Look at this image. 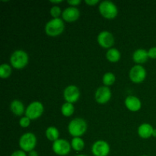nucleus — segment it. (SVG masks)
I'll return each mask as SVG.
<instances>
[{
    "mask_svg": "<svg viewBox=\"0 0 156 156\" xmlns=\"http://www.w3.org/2000/svg\"><path fill=\"white\" fill-rule=\"evenodd\" d=\"M68 132L72 136L82 137L88 129V124L84 119L76 117L73 119L68 124Z\"/></svg>",
    "mask_w": 156,
    "mask_h": 156,
    "instance_id": "obj_1",
    "label": "nucleus"
},
{
    "mask_svg": "<svg viewBox=\"0 0 156 156\" xmlns=\"http://www.w3.org/2000/svg\"><path fill=\"white\" fill-rule=\"evenodd\" d=\"M65 30V23L61 18H52L47 21L45 25V33L47 36L56 37L63 33Z\"/></svg>",
    "mask_w": 156,
    "mask_h": 156,
    "instance_id": "obj_2",
    "label": "nucleus"
},
{
    "mask_svg": "<svg viewBox=\"0 0 156 156\" xmlns=\"http://www.w3.org/2000/svg\"><path fill=\"white\" fill-rule=\"evenodd\" d=\"M9 61H10V64L12 68L15 69H23L28 64V54L24 50H15L11 54Z\"/></svg>",
    "mask_w": 156,
    "mask_h": 156,
    "instance_id": "obj_3",
    "label": "nucleus"
},
{
    "mask_svg": "<svg viewBox=\"0 0 156 156\" xmlns=\"http://www.w3.org/2000/svg\"><path fill=\"white\" fill-rule=\"evenodd\" d=\"M98 10L101 15L108 20H113L118 15L117 6L113 2L105 0L99 3Z\"/></svg>",
    "mask_w": 156,
    "mask_h": 156,
    "instance_id": "obj_4",
    "label": "nucleus"
},
{
    "mask_svg": "<svg viewBox=\"0 0 156 156\" xmlns=\"http://www.w3.org/2000/svg\"><path fill=\"white\" fill-rule=\"evenodd\" d=\"M37 137L33 133H25L22 134L18 140V145L20 149L25 152H30V151L34 150L37 146Z\"/></svg>",
    "mask_w": 156,
    "mask_h": 156,
    "instance_id": "obj_5",
    "label": "nucleus"
},
{
    "mask_svg": "<svg viewBox=\"0 0 156 156\" xmlns=\"http://www.w3.org/2000/svg\"><path fill=\"white\" fill-rule=\"evenodd\" d=\"M44 107L41 101H35L29 104L28 106L26 108L24 116L28 117L31 120H37L40 118L44 114Z\"/></svg>",
    "mask_w": 156,
    "mask_h": 156,
    "instance_id": "obj_6",
    "label": "nucleus"
},
{
    "mask_svg": "<svg viewBox=\"0 0 156 156\" xmlns=\"http://www.w3.org/2000/svg\"><path fill=\"white\" fill-rule=\"evenodd\" d=\"M72 149L71 143L65 139H60L53 142L52 145V150L56 155L59 156H66L70 153Z\"/></svg>",
    "mask_w": 156,
    "mask_h": 156,
    "instance_id": "obj_7",
    "label": "nucleus"
},
{
    "mask_svg": "<svg viewBox=\"0 0 156 156\" xmlns=\"http://www.w3.org/2000/svg\"><path fill=\"white\" fill-rule=\"evenodd\" d=\"M147 76V73L142 65H135L129 70V77L131 82L135 84H140L144 82Z\"/></svg>",
    "mask_w": 156,
    "mask_h": 156,
    "instance_id": "obj_8",
    "label": "nucleus"
},
{
    "mask_svg": "<svg viewBox=\"0 0 156 156\" xmlns=\"http://www.w3.org/2000/svg\"><path fill=\"white\" fill-rule=\"evenodd\" d=\"M91 153L94 156H108L111 152V146L105 140H97L91 148Z\"/></svg>",
    "mask_w": 156,
    "mask_h": 156,
    "instance_id": "obj_9",
    "label": "nucleus"
},
{
    "mask_svg": "<svg viewBox=\"0 0 156 156\" xmlns=\"http://www.w3.org/2000/svg\"><path fill=\"white\" fill-rule=\"evenodd\" d=\"M97 41L99 46L101 47L102 48L109 50V49L112 48V47L114 46L115 39H114V35L111 32L108 31V30H103L98 35Z\"/></svg>",
    "mask_w": 156,
    "mask_h": 156,
    "instance_id": "obj_10",
    "label": "nucleus"
},
{
    "mask_svg": "<svg viewBox=\"0 0 156 156\" xmlns=\"http://www.w3.org/2000/svg\"><path fill=\"white\" fill-rule=\"evenodd\" d=\"M112 93L109 87L101 86L96 90L94 93V99L95 101L99 105H105L108 103L111 98Z\"/></svg>",
    "mask_w": 156,
    "mask_h": 156,
    "instance_id": "obj_11",
    "label": "nucleus"
},
{
    "mask_svg": "<svg viewBox=\"0 0 156 156\" xmlns=\"http://www.w3.org/2000/svg\"><path fill=\"white\" fill-rule=\"evenodd\" d=\"M80 91L76 85H68L63 91V98L66 102L74 104L79 101L80 98Z\"/></svg>",
    "mask_w": 156,
    "mask_h": 156,
    "instance_id": "obj_12",
    "label": "nucleus"
},
{
    "mask_svg": "<svg viewBox=\"0 0 156 156\" xmlns=\"http://www.w3.org/2000/svg\"><path fill=\"white\" fill-rule=\"evenodd\" d=\"M80 17V11L77 7L69 6L62 11V19L66 22H75Z\"/></svg>",
    "mask_w": 156,
    "mask_h": 156,
    "instance_id": "obj_13",
    "label": "nucleus"
},
{
    "mask_svg": "<svg viewBox=\"0 0 156 156\" xmlns=\"http://www.w3.org/2000/svg\"><path fill=\"white\" fill-rule=\"evenodd\" d=\"M124 105L131 112H137L142 108V102L140 99L134 95H128L125 99Z\"/></svg>",
    "mask_w": 156,
    "mask_h": 156,
    "instance_id": "obj_14",
    "label": "nucleus"
},
{
    "mask_svg": "<svg viewBox=\"0 0 156 156\" xmlns=\"http://www.w3.org/2000/svg\"><path fill=\"white\" fill-rule=\"evenodd\" d=\"M133 60L136 65H142L145 63L149 59V55H148V50L145 49L140 48L137 49L133 53Z\"/></svg>",
    "mask_w": 156,
    "mask_h": 156,
    "instance_id": "obj_15",
    "label": "nucleus"
},
{
    "mask_svg": "<svg viewBox=\"0 0 156 156\" xmlns=\"http://www.w3.org/2000/svg\"><path fill=\"white\" fill-rule=\"evenodd\" d=\"M154 127L148 123H142L137 129V133L139 136L142 139H149L152 136V133H153Z\"/></svg>",
    "mask_w": 156,
    "mask_h": 156,
    "instance_id": "obj_16",
    "label": "nucleus"
},
{
    "mask_svg": "<svg viewBox=\"0 0 156 156\" xmlns=\"http://www.w3.org/2000/svg\"><path fill=\"white\" fill-rule=\"evenodd\" d=\"M10 110L14 115L20 117L25 114L26 108H24L22 101L19 100H14L10 104Z\"/></svg>",
    "mask_w": 156,
    "mask_h": 156,
    "instance_id": "obj_17",
    "label": "nucleus"
},
{
    "mask_svg": "<svg viewBox=\"0 0 156 156\" xmlns=\"http://www.w3.org/2000/svg\"><path fill=\"white\" fill-rule=\"evenodd\" d=\"M120 58H121V54H120V52L117 48L112 47V48L109 49L107 51L106 59H108V62L115 63V62L120 61Z\"/></svg>",
    "mask_w": 156,
    "mask_h": 156,
    "instance_id": "obj_18",
    "label": "nucleus"
},
{
    "mask_svg": "<svg viewBox=\"0 0 156 156\" xmlns=\"http://www.w3.org/2000/svg\"><path fill=\"white\" fill-rule=\"evenodd\" d=\"M45 136L48 140L51 142H55L59 139V129L56 126H49L45 131Z\"/></svg>",
    "mask_w": 156,
    "mask_h": 156,
    "instance_id": "obj_19",
    "label": "nucleus"
},
{
    "mask_svg": "<svg viewBox=\"0 0 156 156\" xmlns=\"http://www.w3.org/2000/svg\"><path fill=\"white\" fill-rule=\"evenodd\" d=\"M72 149L76 152H81L84 149L85 146V141L82 137H74L71 140Z\"/></svg>",
    "mask_w": 156,
    "mask_h": 156,
    "instance_id": "obj_20",
    "label": "nucleus"
},
{
    "mask_svg": "<svg viewBox=\"0 0 156 156\" xmlns=\"http://www.w3.org/2000/svg\"><path fill=\"white\" fill-rule=\"evenodd\" d=\"M75 112V107L73 104L65 102L61 107V113L64 117H71Z\"/></svg>",
    "mask_w": 156,
    "mask_h": 156,
    "instance_id": "obj_21",
    "label": "nucleus"
},
{
    "mask_svg": "<svg viewBox=\"0 0 156 156\" xmlns=\"http://www.w3.org/2000/svg\"><path fill=\"white\" fill-rule=\"evenodd\" d=\"M116 82V76L111 72H108L105 73V75L102 77V82L104 85L107 87H110L114 85Z\"/></svg>",
    "mask_w": 156,
    "mask_h": 156,
    "instance_id": "obj_22",
    "label": "nucleus"
},
{
    "mask_svg": "<svg viewBox=\"0 0 156 156\" xmlns=\"http://www.w3.org/2000/svg\"><path fill=\"white\" fill-rule=\"evenodd\" d=\"M12 73V66L7 63H3L0 66V77L2 79H8Z\"/></svg>",
    "mask_w": 156,
    "mask_h": 156,
    "instance_id": "obj_23",
    "label": "nucleus"
},
{
    "mask_svg": "<svg viewBox=\"0 0 156 156\" xmlns=\"http://www.w3.org/2000/svg\"><path fill=\"white\" fill-rule=\"evenodd\" d=\"M50 14L53 18H59L60 16H62V11L59 6L54 5L50 9Z\"/></svg>",
    "mask_w": 156,
    "mask_h": 156,
    "instance_id": "obj_24",
    "label": "nucleus"
},
{
    "mask_svg": "<svg viewBox=\"0 0 156 156\" xmlns=\"http://www.w3.org/2000/svg\"><path fill=\"white\" fill-rule=\"evenodd\" d=\"M30 121H31V120H30V119H29L27 117H26V116L21 117V119H20V120H19L20 126L22 128L28 127V126L30 125Z\"/></svg>",
    "mask_w": 156,
    "mask_h": 156,
    "instance_id": "obj_25",
    "label": "nucleus"
},
{
    "mask_svg": "<svg viewBox=\"0 0 156 156\" xmlns=\"http://www.w3.org/2000/svg\"><path fill=\"white\" fill-rule=\"evenodd\" d=\"M148 55H149V58L150 59H156V47H152L149 49L148 50Z\"/></svg>",
    "mask_w": 156,
    "mask_h": 156,
    "instance_id": "obj_26",
    "label": "nucleus"
},
{
    "mask_svg": "<svg viewBox=\"0 0 156 156\" xmlns=\"http://www.w3.org/2000/svg\"><path fill=\"white\" fill-rule=\"evenodd\" d=\"M10 156H27V154L23 150L20 149V150H16L12 152Z\"/></svg>",
    "mask_w": 156,
    "mask_h": 156,
    "instance_id": "obj_27",
    "label": "nucleus"
},
{
    "mask_svg": "<svg viewBox=\"0 0 156 156\" xmlns=\"http://www.w3.org/2000/svg\"><path fill=\"white\" fill-rule=\"evenodd\" d=\"M81 2H82L81 0H69V1H67V3L73 7H76V6L79 5Z\"/></svg>",
    "mask_w": 156,
    "mask_h": 156,
    "instance_id": "obj_28",
    "label": "nucleus"
},
{
    "mask_svg": "<svg viewBox=\"0 0 156 156\" xmlns=\"http://www.w3.org/2000/svg\"><path fill=\"white\" fill-rule=\"evenodd\" d=\"M85 4H87L89 6H94L97 4H98L99 1L98 0H85Z\"/></svg>",
    "mask_w": 156,
    "mask_h": 156,
    "instance_id": "obj_29",
    "label": "nucleus"
},
{
    "mask_svg": "<svg viewBox=\"0 0 156 156\" xmlns=\"http://www.w3.org/2000/svg\"><path fill=\"white\" fill-rule=\"evenodd\" d=\"M27 156H39V155H38V152L37 151L32 150L27 153Z\"/></svg>",
    "mask_w": 156,
    "mask_h": 156,
    "instance_id": "obj_30",
    "label": "nucleus"
},
{
    "mask_svg": "<svg viewBox=\"0 0 156 156\" xmlns=\"http://www.w3.org/2000/svg\"><path fill=\"white\" fill-rule=\"evenodd\" d=\"M50 3H52V4H55V5H56V4H59V3H62V0H52V1H50Z\"/></svg>",
    "mask_w": 156,
    "mask_h": 156,
    "instance_id": "obj_31",
    "label": "nucleus"
},
{
    "mask_svg": "<svg viewBox=\"0 0 156 156\" xmlns=\"http://www.w3.org/2000/svg\"><path fill=\"white\" fill-rule=\"evenodd\" d=\"M152 136L156 138V129H155V128H154L153 133H152Z\"/></svg>",
    "mask_w": 156,
    "mask_h": 156,
    "instance_id": "obj_32",
    "label": "nucleus"
},
{
    "mask_svg": "<svg viewBox=\"0 0 156 156\" xmlns=\"http://www.w3.org/2000/svg\"><path fill=\"white\" fill-rule=\"evenodd\" d=\"M76 156H88V155H83V154H80V155H76Z\"/></svg>",
    "mask_w": 156,
    "mask_h": 156,
    "instance_id": "obj_33",
    "label": "nucleus"
},
{
    "mask_svg": "<svg viewBox=\"0 0 156 156\" xmlns=\"http://www.w3.org/2000/svg\"><path fill=\"white\" fill-rule=\"evenodd\" d=\"M141 156H149V155H141Z\"/></svg>",
    "mask_w": 156,
    "mask_h": 156,
    "instance_id": "obj_34",
    "label": "nucleus"
}]
</instances>
